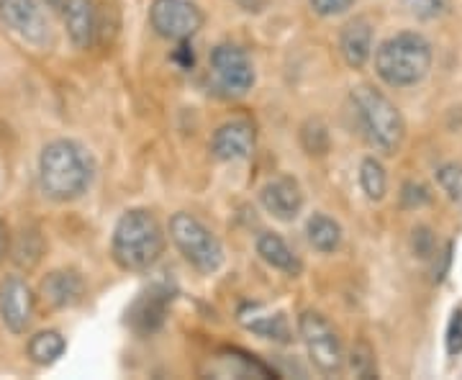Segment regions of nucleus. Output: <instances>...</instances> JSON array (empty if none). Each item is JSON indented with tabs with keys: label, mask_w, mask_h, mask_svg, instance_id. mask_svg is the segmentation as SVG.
<instances>
[{
	"label": "nucleus",
	"mask_w": 462,
	"mask_h": 380,
	"mask_svg": "<svg viewBox=\"0 0 462 380\" xmlns=\"http://www.w3.org/2000/svg\"><path fill=\"white\" fill-rule=\"evenodd\" d=\"M44 3H47V8H54V11H57V8H62L65 0H44Z\"/></svg>",
	"instance_id": "7c9ffc66"
},
{
	"label": "nucleus",
	"mask_w": 462,
	"mask_h": 380,
	"mask_svg": "<svg viewBox=\"0 0 462 380\" xmlns=\"http://www.w3.org/2000/svg\"><path fill=\"white\" fill-rule=\"evenodd\" d=\"M306 234H309V242L316 252L321 255H331L337 252L342 245V227L327 214H314L306 224Z\"/></svg>",
	"instance_id": "6ab92c4d"
},
{
	"label": "nucleus",
	"mask_w": 462,
	"mask_h": 380,
	"mask_svg": "<svg viewBox=\"0 0 462 380\" xmlns=\"http://www.w3.org/2000/svg\"><path fill=\"white\" fill-rule=\"evenodd\" d=\"M298 331L319 373L339 375L345 370V345L339 339V331L331 327L327 316L319 311H303L298 316Z\"/></svg>",
	"instance_id": "423d86ee"
},
{
	"label": "nucleus",
	"mask_w": 462,
	"mask_h": 380,
	"mask_svg": "<svg viewBox=\"0 0 462 380\" xmlns=\"http://www.w3.org/2000/svg\"><path fill=\"white\" fill-rule=\"evenodd\" d=\"M170 239L175 242V247L180 249L182 257L203 275H211L224 264L221 239L200 221L199 216L188 214V211L172 214Z\"/></svg>",
	"instance_id": "39448f33"
},
{
	"label": "nucleus",
	"mask_w": 462,
	"mask_h": 380,
	"mask_svg": "<svg viewBox=\"0 0 462 380\" xmlns=\"http://www.w3.org/2000/svg\"><path fill=\"white\" fill-rule=\"evenodd\" d=\"M260 203L267 214L278 221H293L300 209H303V188L296 178L291 175H281V178H273L263 185L260 190Z\"/></svg>",
	"instance_id": "f8f14e48"
},
{
	"label": "nucleus",
	"mask_w": 462,
	"mask_h": 380,
	"mask_svg": "<svg viewBox=\"0 0 462 380\" xmlns=\"http://www.w3.org/2000/svg\"><path fill=\"white\" fill-rule=\"evenodd\" d=\"M236 319H239V324L245 329L263 337V339H273V342H281V345H288L293 339L291 321L278 309H270V306H263V303H245L236 311Z\"/></svg>",
	"instance_id": "ddd939ff"
},
{
	"label": "nucleus",
	"mask_w": 462,
	"mask_h": 380,
	"mask_svg": "<svg viewBox=\"0 0 462 380\" xmlns=\"http://www.w3.org/2000/svg\"><path fill=\"white\" fill-rule=\"evenodd\" d=\"M8 249H11V234H8V227H5V221L0 218V260L8 255Z\"/></svg>",
	"instance_id": "c756f323"
},
{
	"label": "nucleus",
	"mask_w": 462,
	"mask_h": 380,
	"mask_svg": "<svg viewBox=\"0 0 462 380\" xmlns=\"http://www.w3.org/2000/svg\"><path fill=\"white\" fill-rule=\"evenodd\" d=\"M339 51L352 70H363L373 57V23L365 16L346 21L339 32Z\"/></svg>",
	"instance_id": "2eb2a0df"
},
{
	"label": "nucleus",
	"mask_w": 462,
	"mask_h": 380,
	"mask_svg": "<svg viewBox=\"0 0 462 380\" xmlns=\"http://www.w3.org/2000/svg\"><path fill=\"white\" fill-rule=\"evenodd\" d=\"M85 283L75 270H51L39 285V296L47 309H69L83 298Z\"/></svg>",
	"instance_id": "dca6fc26"
},
{
	"label": "nucleus",
	"mask_w": 462,
	"mask_h": 380,
	"mask_svg": "<svg viewBox=\"0 0 462 380\" xmlns=\"http://www.w3.org/2000/svg\"><path fill=\"white\" fill-rule=\"evenodd\" d=\"M165 252V232L147 209H129L116 221L111 255L121 270L144 273Z\"/></svg>",
	"instance_id": "f03ea898"
},
{
	"label": "nucleus",
	"mask_w": 462,
	"mask_h": 380,
	"mask_svg": "<svg viewBox=\"0 0 462 380\" xmlns=\"http://www.w3.org/2000/svg\"><path fill=\"white\" fill-rule=\"evenodd\" d=\"M62 21L67 36L78 50H90L98 33V8L96 0H65L62 3Z\"/></svg>",
	"instance_id": "4468645a"
},
{
	"label": "nucleus",
	"mask_w": 462,
	"mask_h": 380,
	"mask_svg": "<svg viewBox=\"0 0 462 380\" xmlns=\"http://www.w3.org/2000/svg\"><path fill=\"white\" fill-rule=\"evenodd\" d=\"M257 147V132L245 118H234L221 124L211 139V154L221 162H236V160H249Z\"/></svg>",
	"instance_id": "9b49d317"
},
{
	"label": "nucleus",
	"mask_w": 462,
	"mask_h": 380,
	"mask_svg": "<svg viewBox=\"0 0 462 380\" xmlns=\"http://www.w3.org/2000/svg\"><path fill=\"white\" fill-rule=\"evenodd\" d=\"M352 106L360 118L365 139L383 154H396L406 139V121L398 106L375 85H355Z\"/></svg>",
	"instance_id": "20e7f679"
},
{
	"label": "nucleus",
	"mask_w": 462,
	"mask_h": 380,
	"mask_svg": "<svg viewBox=\"0 0 462 380\" xmlns=\"http://www.w3.org/2000/svg\"><path fill=\"white\" fill-rule=\"evenodd\" d=\"M401 203L406 209H421V206H427V203H431L430 188L424 182L409 181L403 185V190H401Z\"/></svg>",
	"instance_id": "bb28decb"
},
{
	"label": "nucleus",
	"mask_w": 462,
	"mask_h": 380,
	"mask_svg": "<svg viewBox=\"0 0 462 380\" xmlns=\"http://www.w3.org/2000/svg\"><path fill=\"white\" fill-rule=\"evenodd\" d=\"M360 188H363L365 199L378 203L385 199L388 193V175H385V167L375 157H365L363 165H360Z\"/></svg>",
	"instance_id": "412c9836"
},
{
	"label": "nucleus",
	"mask_w": 462,
	"mask_h": 380,
	"mask_svg": "<svg viewBox=\"0 0 462 380\" xmlns=\"http://www.w3.org/2000/svg\"><path fill=\"white\" fill-rule=\"evenodd\" d=\"M65 337L54 329L39 331V334H33L32 339H29V357H32L36 365H44V367L57 363V360L65 355Z\"/></svg>",
	"instance_id": "aec40b11"
},
{
	"label": "nucleus",
	"mask_w": 462,
	"mask_h": 380,
	"mask_svg": "<svg viewBox=\"0 0 462 380\" xmlns=\"http://www.w3.org/2000/svg\"><path fill=\"white\" fill-rule=\"evenodd\" d=\"M434 51L430 39L419 32L388 36L375 50V72L388 88H413L430 75Z\"/></svg>",
	"instance_id": "7ed1b4c3"
},
{
	"label": "nucleus",
	"mask_w": 462,
	"mask_h": 380,
	"mask_svg": "<svg viewBox=\"0 0 462 380\" xmlns=\"http://www.w3.org/2000/svg\"><path fill=\"white\" fill-rule=\"evenodd\" d=\"M167 296L170 293H167L165 288L154 285V288H149V291H144L142 296L136 298L134 306L129 309V324H132L134 329L142 331V334L160 329L167 314Z\"/></svg>",
	"instance_id": "f3484780"
},
{
	"label": "nucleus",
	"mask_w": 462,
	"mask_h": 380,
	"mask_svg": "<svg viewBox=\"0 0 462 380\" xmlns=\"http://www.w3.org/2000/svg\"><path fill=\"white\" fill-rule=\"evenodd\" d=\"M257 255L263 257L264 263L275 270H281L291 278H298L303 273V263L293 249L288 247V242L282 239L281 234L263 232L257 236Z\"/></svg>",
	"instance_id": "a211bd4d"
},
{
	"label": "nucleus",
	"mask_w": 462,
	"mask_h": 380,
	"mask_svg": "<svg viewBox=\"0 0 462 380\" xmlns=\"http://www.w3.org/2000/svg\"><path fill=\"white\" fill-rule=\"evenodd\" d=\"M211 72L216 83L231 96H245L254 85V67L249 62L247 51L234 44H218L211 51Z\"/></svg>",
	"instance_id": "6e6552de"
},
{
	"label": "nucleus",
	"mask_w": 462,
	"mask_h": 380,
	"mask_svg": "<svg viewBox=\"0 0 462 380\" xmlns=\"http://www.w3.org/2000/svg\"><path fill=\"white\" fill-rule=\"evenodd\" d=\"M309 5H311V11L319 14V16L334 18L346 14L355 5V0H309Z\"/></svg>",
	"instance_id": "cd10ccee"
},
{
	"label": "nucleus",
	"mask_w": 462,
	"mask_h": 380,
	"mask_svg": "<svg viewBox=\"0 0 462 380\" xmlns=\"http://www.w3.org/2000/svg\"><path fill=\"white\" fill-rule=\"evenodd\" d=\"M36 236H39V232L21 234L16 249H14V260H16L21 267H33V264L42 260V252H44V247H42V245H36V247H33L32 245Z\"/></svg>",
	"instance_id": "393cba45"
},
{
	"label": "nucleus",
	"mask_w": 462,
	"mask_h": 380,
	"mask_svg": "<svg viewBox=\"0 0 462 380\" xmlns=\"http://www.w3.org/2000/svg\"><path fill=\"white\" fill-rule=\"evenodd\" d=\"M419 21H434L449 11V0H403Z\"/></svg>",
	"instance_id": "a878e982"
},
{
	"label": "nucleus",
	"mask_w": 462,
	"mask_h": 380,
	"mask_svg": "<svg viewBox=\"0 0 462 380\" xmlns=\"http://www.w3.org/2000/svg\"><path fill=\"white\" fill-rule=\"evenodd\" d=\"M39 182L47 199L57 203L78 200L93 182V160L78 142L54 139L42 149Z\"/></svg>",
	"instance_id": "f257e3e1"
},
{
	"label": "nucleus",
	"mask_w": 462,
	"mask_h": 380,
	"mask_svg": "<svg viewBox=\"0 0 462 380\" xmlns=\"http://www.w3.org/2000/svg\"><path fill=\"white\" fill-rule=\"evenodd\" d=\"M0 21L36 47H44L50 39V23L39 0H0Z\"/></svg>",
	"instance_id": "1a4fd4ad"
},
{
	"label": "nucleus",
	"mask_w": 462,
	"mask_h": 380,
	"mask_svg": "<svg viewBox=\"0 0 462 380\" xmlns=\"http://www.w3.org/2000/svg\"><path fill=\"white\" fill-rule=\"evenodd\" d=\"M300 144L309 154H316V157L327 154L329 152V129H327V124L319 121V118H309L303 124V129H300Z\"/></svg>",
	"instance_id": "4be33fe9"
},
{
	"label": "nucleus",
	"mask_w": 462,
	"mask_h": 380,
	"mask_svg": "<svg viewBox=\"0 0 462 380\" xmlns=\"http://www.w3.org/2000/svg\"><path fill=\"white\" fill-rule=\"evenodd\" d=\"M203 11L193 0H152L149 23L167 42H190L203 29Z\"/></svg>",
	"instance_id": "0eeeda50"
},
{
	"label": "nucleus",
	"mask_w": 462,
	"mask_h": 380,
	"mask_svg": "<svg viewBox=\"0 0 462 380\" xmlns=\"http://www.w3.org/2000/svg\"><path fill=\"white\" fill-rule=\"evenodd\" d=\"M349 367L357 378H378V360H375V349L370 348L367 339H360L352 355H349Z\"/></svg>",
	"instance_id": "5701e85b"
},
{
	"label": "nucleus",
	"mask_w": 462,
	"mask_h": 380,
	"mask_svg": "<svg viewBox=\"0 0 462 380\" xmlns=\"http://www.w3.org/2000/svg\"><path fill=\"white\" fill-rule=\"evenodd\" d=\"M437 182L452 200H462V165L460 162H445L437 167Z\"/></svg>",
	"instance_id": "b1692460"
},
{
	"label": "nucleus",
	"mask_w": 462,
	"mask_h": 380,
	"mask_svg": "<svg viewBox=\"0 0 462 380\" xmlns=\"http://www.w3.org/2000/svg\"><path fill=\"white\" fill-rule=\"evenodd\" d=\"M36 296L29 283L18 275H5L0 281V319L14 334H23L32 324Z\"/></svg>",
	"instance_id": "9d476101"
},
{
	"label": "nucleus",
	"mask_w": 462,
	"mask_h": 380,
	"mask_svg": "<svg viewBox=\"0 0 462 380\" xmlns=\"http://www.w3.org/2000/svg\"><path fill=\"white\" fill-rule=\"evenodd\" d=\"M447 355H460L462 352V311H455L449 319V327H447Z\"/></svg>",
	"instance_id": "c85d7f7f"
}]
</instances>
